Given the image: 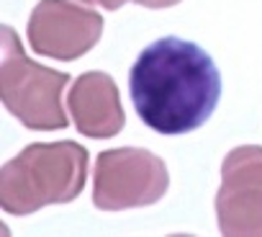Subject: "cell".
<instances>
[{"label":"cell","instance_id":"obj_1","mask_svg":"<svg viewBox=\"0 0 262 237\" xmlns=\"http://www.w3.org/2000/svg\"><path fill=\"white\" fill-rule=\"evenodd\" d=\"M131 103L157 134L203 127L221 98V72L195 42L162 36L142 49L128 72Z\"/></svg>","mask_w":262,"mask_h":237},{"label":"cell","instance_id":"obj_2","mask_svg":"<svg viewBox=\"0 0 262 237\" xmlns=\"http://www.w3.org/2000/svg\"><path fill=\"white\" fill-rule=\"evenodd\" d=\"M88 181V150L77 142H34L0 170V206L26 216L75 201Z\"/></svg>","mask_w":262,"mask_h":237},{"label":"cell","instance_id":"obj_3","mask_svg":"<svg viewBox=\"0 0 262 237\" xmlns=\"http://www.w3.org/2000/svg\"><path fill=\"white\" fill-rule=\"evenodd\" d=\"M70 83L67 72L36 65L26 57L18 34L0 26V95L11 116L34 132L67 127L62 93Z\"/></svg>","mask_w":262,"mask_h":237},{"label":"cell","instance_id":"obj_4","mask_svg":"<svg viewBox=\"0 0 262 237\" xmlns=\"http://www.w3.org/2000/svg\"><path fill=\"white\" fill-rule=\"evenodd\" d=\"M170 188L162 157L142 147L105 150L95 160L93 204L100 211H123L157 204Z\"/></svg>","mask_w":262,"mask_h":237},{"label":"cell","instance_id":"obj_5","mask_svg":"<svg viewBox=\"0 0 262 237\" xmlns=\"http://www.w3.org/2000/svg\"><path fill=\"white\" fill-rule=\"evenodd\" d=\"M103 36V16L75 0H39L29 16V44L36 54L72 62Z\"/></svg>","mask_w":262,"mask_h":237},{"label":"cell","instance_id":"obj_6","mask_svg":"<svg viewBox=\"0 0 262 237\" xmlns=\"http://www.w3.org/2000/svg\"><path fill=\"white\" fill-rule=\"evenodd\" d=\"M216 219L221 234L262 237V147L242 145L224 157Z\"/></svg>","mask_w":262,"mask_h":237},{"label":"cell","instance_id":"obj_7","mask_svg":"<svg viewBox=\"0 0 262 237\" xmlns=\"http://www.w3.org/2000/svg\"><path fill=\"white\" fill-rule=\"evenodd\" d=\"M67 111L75 129L90 140L116 137L126 124L118 88L105 72L80 75L67 93Z\"/></svg>","mask_w":262,"mask_h":237},{"label":"cell","instance_id":"obj_8","mask_svg":"<svg viewBox=\"0 0 262 237\" xmlns=\"http://www.w3.org/2000/svg\"><path fill=\"white\" fill-rule=\"evenodd\" d=\"M137 6H144V8H172L178 6L180 0H134Z\"/></svg>","mask_w":262,"mask_h":237},{"label":"cell","instance_id":"obj_9","mask_svg":"<svg viewBox=\"0 0 262 237\" xmlns=\"http://www.w3.org/2000/svg\"><path fill=\"white\" fill-rule=\"evenodd\" d=\"M85 3H90V6H100V8H105V11H118L126 0H85Z\"/></svg>","mask_w":262,"mask_h":237}]
</instances>
